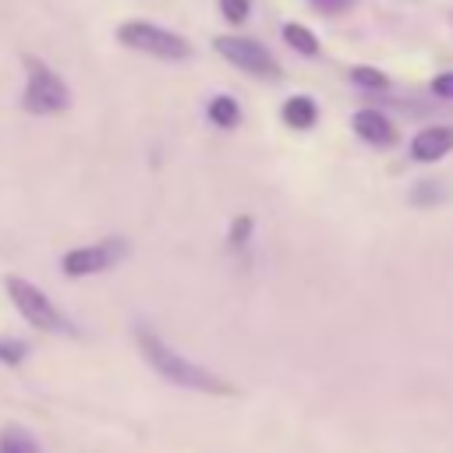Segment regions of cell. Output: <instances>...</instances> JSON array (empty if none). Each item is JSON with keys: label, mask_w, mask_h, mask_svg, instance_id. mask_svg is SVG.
Here are the masks:
<instances>
[{"label": "cell", "mask_w": 453, "mask_h": 453, "mask_svg": "<svg viewBox=\"0 0 453 453\" xmlns=\"http://www.w3.org/2000/svg\"><path fill=\"white\" fill-rule=\"evenodd\" d=\"M283 42H290V50H297V53H304V57H315V53H319V35H315L311 28L297 25V21H287V25H283Z\"/></svg>", "instance_id": "cell-11"}, {"label": "cell", "mask_w": 453, "mask_h": 453, "mask_svg": "<svg viewBox=\"0 0 453 453\" xmlns=\"http://www.w3.org/2000/svg\"><path fill=\"white\" fill-rule=\"evenodd\" d=\"M219 7H223V14H226L234 25H241V21L248 18V7H251V4H248V0H219Z\"/></svg>", "instance_id": "cell-16"}, {"label": "cell", "mask_w": 453, "mask_h": 453, "mask_svg": "<svg viewBox=\"0 0 453 453\" xmlns=\"http://www.w3.org/2000/svg\"><path fill=\"white\" fill-rule=\"evenodd\" d=\"M311 7H319L322 14H340V11L354 7V0H311Z\"/></svg>", "instance_id": "cell-18"}, {"label": "cell", "mask_w": 453, "mask_h": 453, "mask_svg": "<svg viewBox=\"0 0 453 453\" xmlns=\"http://www.w3.org/2000/svg\"><path fill=\"white\" fill-rule=\"evenodd\" d=\"M350 78H354V85H361V88H389V78H386L382 71H375V67H354Z\"/></svg>", "instance_id": "cell-14"}, {"label": "cell", "mask_w": 453, "mask_h": 453, "mask_svg": "<svg viewBox=\"0 0 453 453\" xmlns=\"http://www.w3.org/2000/svg\"><path fill=\"white\" fill-rule=\"evenodd\" d=\"M283 120H287L290 127H297V131H308V127L319 120L315 99H311V96H290V99L283 103Z\"/></svg>", "instance_id": "cell-9"}, {"label": "cell", "mask_w": 453, "mask_h": 453, "mask_svg": "<svg viewBox=\"0 0 453 453\" xmlns=\"http://www.w3.org/2000/svg\"><path fill=\"white\" fill-rule=\"evenodd\" d=\"M449 149H453V127H446V124L421 127V131L411 138V159H418V163H435V159H442Z\"/></svg>", "instance_id": "cell-8"}, {"label": "cell", "mask_w": 453, "mask_h": 453, "mask_svg": "<svg viewBox=\"0 0 453 453\" xmlns=\"http://www.w3.org/2000/svg\"><path fill=\"white\" fill-rule=\"evenodd\" d=\"M248 234H251V219L248 216H237L234 226H230V244L234 248H244L248 244Z\"/></svg>", "instance_id": "cell-15"}, {"label": "cell", "mask_w": 453, "mask_h": 453, "mask_svg": "<svg viewBox=\"0 0 453 453\" xmlns=\"http://www.w3.org/2000/svg\"><path fill=\"white\" fill-rule=\"evenodd\" d=\"M432 92H435L439 99H453V71L435 74V78H432Z\"/></svg>", "instance_id": "cell-17"}, {"label": "cell", "mask_w": 453, "mask_h": 453, "mask_svg": "<svg viewBox=\"0 0 453 453\" xmlns=\"http://www.w3.org/2000/svg\"><path fill=\"white\" fill-rule=\"evenodd\" d=\"M4 290H7L11 304L18 308V315H21L28 326H35V329H42V333H60V336H71V333H74L71 319H67L32 280L7 273V276H4Z\"/></svg>", "instance_id": "cell-3"}, {"label": "cell", "mask_w": 453, "mask_h": 453, "mask_svg": "<svg viewBox=\"0 0 453 453\" xmlns=\"http://www.w3.org/2000/svg\"><path fill=\"white\" fill-rule=\"evenodd\" d=\"M25 92H21V110L32 117H57L71 110V85L42 60L25 53Z\"/></svg>", "instance_id": "cell-2"}, {"label": "cell", "mask_w": 453, "mask_h": 453, "mask_svg": "<svg viewBox=\"0 0 453 453\" xmlns=\"http://www.w3.org/2000/svg\"><path fill=\"white\" fill-rule=\"evenodd\" d=\"M212 50H216L226 64H234L237 71H244V74H251V78H262V81H276V78H280L276 57H273L262 42H255V39H244V35H216V39H212Z\"/></svg>", "instance_id": "cell-5"}, {"label": "cell", "mask_w": 453, "mask_h": 453, "mask_svg": "<svg viewBox=\"0 0 453 453\" xmlns=\"http://www.w3.org/2000/svg\"><path fill=\"white\" fill-rule=\"evenodd\" d=\"M209 120H212L216 127H237V120H241L237 99H234V96H216V99L209 103Z\"/></svg>", "instance_id": "cell-12"}, {"label": "cell", "mask_w": 453, "mask_h": 453, "mask_svg": "<svg viewBox=\"0 0 453 453\" xmlns=\"http://www.w3.org/2000/svg\"><path fill=\"white\" fill-rule=\"evenodd\" d=\"M350 127H354V134L361 138V142H368V145H379V149H386V145H393L396 142V127H393V120L386 117V113H379V110H357L354 117H350Z\"/></svg>", "instance_id": "cell-7"}, {"label": "cell", "mask_w": 453, "mask_h": 453, "mask_svg": "<svg viewBox=\"0 0 453 453\" xmlns=\"http://www.w3.org/2000/svg\"><path fill=\"white\" fill-rule=\"evenodd\" d=\"M0 453H42V449H39V439L25 425L11 421L0 428Z\"/></svg>", "instance_id": "cell-10"}, {"label": "cell", "mask_w": 453, "mask_h": 453, "mask_svg": "<svg viewBox=\"0 0 453 453\" xmlns=\"http://www.w3.org/2000/svg\"><path fill=\"white\" fill-rule=\"evenodd\" d=\"M117 42L127 46V50H138L145 57H156V60H188L191 57V42L163 25H152V21H124L117 28Z\"/></svg>", "instance_id": "cell-4"}, {"label": "cell", "mask_w": 453, "mask_h": 453, "mask_svg": "<svg viewBox=\"0 0 453 453\" xmlns=\"http://www.w3.org/2000/svg\"><path fill=\"white\" fill-rule=\"evenodd\" d=\"M25 357H28V343H25V340H18V336H0V365L18 368Z\"/></svg>", "instance_id": "cell-13"}, {"label": "cell", "mask_w": 453, "mask_h": 453, "mask_svg": "<svg viewBox=\"0 0 453 453\" xmlns=\"http://www.w3.org/2000/svg\"><path fill=\"white\" fill-rule=\"evenodd\" d=\"M124 255H127V241H124V237H103V241H96V244H81V248L64 251V258H60V273L71 276V280L96 276V273L113 269Z\"/></svg>", "instance_id": "cell-6"}, {"label": "cell", "mask_w": 453, "mask_h": 453, "mask_svg": "<svg viewBox=\"0 0 453 453\" xmlns=\"http://www.w3.org/2000/svg\"><path fill=\"white\" fill-rule=\"evenodd\" d=\"M134 340H138L142 357H145V361L156 368V375H163L166 382H173V386H180V389L209 393V396H234V393H237L223 375H216V372H209V368L188 361V357L177 354L166 340H159L152 329L138 326V329H134Z\"/></svg>", "instance_id": "cell-1"}]
</instances>
